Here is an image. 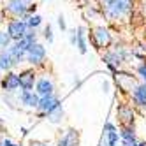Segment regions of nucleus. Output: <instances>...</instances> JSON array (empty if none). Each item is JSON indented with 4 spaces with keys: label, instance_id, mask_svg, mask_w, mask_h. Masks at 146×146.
Returning <instances> with one entry per match:
<instances>
[{
    "label": "nucleus",
    "instance_id": "nucleus-1",
    "mask_svg": "<svg viewBox=\"0 0 146 146\" xmlns=\"http://www.w3.org/2000/svg\"><path fill=\"white\" fill-rule=\"evenodd\" d=\"M9 35L13 39H18L21 40L25 35H27V25L23 21H19V19H14V21L9 23Z\"/></svg>",
    "mask_w": 146,
    "mask_h": 146
},
{
    "label": "nucleus",
    "instance_id": "nucleus-2",
    "mask_svg": "<svg viewBox=\"0 0 146 146\" xmlns=\"http://www.w3.org/2000/svg\"><path fill=\"white\" fill-rule=\"evenodd\" d=\"M44 55H46V51H44V48L40 46V44H32L28 48V62H32V64H39V62H42V58H44Z\"/></svg>",
    "mask_w": 146,
    "mask_h": 146
},
{
    "label": "nucleus",
    "instance_id": "nucleus-3",
    "mask_svg": "<svg viewBox=\"0 0 146 146\" xmlns=\"http://www.w3.org/2000/svg\"><path fill=\"white\" fill-rule=\"evenodd\" d=\"M93 40H95V46L97 48H106L109 42H111V35L106 28H97L95 34H93Z\"/></svg>",
    "mask_w": 146,
    "mask_h": 146
},
{
    "label": "nucleus",
    "instance_id": "nucleus-4",
    "mask_svg": "<svg viewBox=\"0 0 146 146\" xmlns=\"http://www.w3.org/2000/svg\"><path fill=\"white\" fill-rule=\"evenodd\" d=\"M118 116L121 120V123L125 125V127H129V125H132L134 121V113L129 106H120L118 108Z\"/></svg>",
    "mask_w": 146,
    "mask_h": 146
},
{
    "label": "nucleus",
    "instance_id": "nucleus-5",
    "mask_svg": "<svg viewBox=\"0 0 146 146\" xmlns=\"http://www.w3.org/2000/svg\"><path fill=\"white\" fill-rule=\"evenodd\" d=\"M60 104H58V100L53 97V95H46L42 100H39V108L42 109L44 113H51L55 108H58Z\"/></svg>",
    "mask_w": 146,
    "mask_h": 146
},
{
    "label": "nucleus",
    "instance_id": "nucleus-6",
    "mask_svg": "<svg viewBox=\"0 0 146 146\" xmlns=\"http://www.w3.org/2000/svg\"><path fill=\"white\" fill-rule=\"evenodd\" d=\"M104 9H106V13H108L111 18H118V16L123 13L116 0H104Z\"/></svg>",
    "mask_w": 146,
    "mask_h": 146
},
{
    "label": "nucleus",
    "instance_id": "nucleus-7",
    "mask_svg": "<svg viewBox=\"0 0 146 146\" xmlns=\"http://www.w3.org/2000/svg\"><path fill=\"white\" fill-rule=\"evenodd\" d=\"M116 83H118V86L121 90H125V92L132 90V86H134V79L129 74H116Z\"/></svg>",
    "mask_w": 146,
    "mask_h": 146
},
{
    "label": "nucleus",
    "instance_id": "nucleus-8",
    "mask_svg": "<svg viewBox=\"0 0 146 146\" xmlns=\"http://www.w3.org/2000/svg\"><path fill=\"white\" fill-rule=\"evenodd\" d=\"M28 7V0H11L9 2V11H13L16 14H23Z\"/></svg>",
    "mask_w": 146,
    "mask_h": 146
},
{
    "label": "nucleus",
    "instance_id": "nucleus-9",
    "mask_svg": "<svg viewBox=\"0 0 146 146\" xmlns=\"http://www.w3.org/2000/svg\"><path fill=\"white\" fill-rule=\"evenodd\" d=\"M2 85H4V90L13 92L14 88L19 86V76H16V74H9V76H5V79H4Z\"/></svg>",
    "mask_w": 146,
    "mask_h": 146
},
{
    "label": "nucleus",
    "instance_id": "nucleus-10",
    "mask_svg": "<svg viewBox=\"0 0 146 146\" xmlns=\"http://www.w3.org/2000/svg\"><path fill=\"white\" fill-rule=\"evenodd\" d=\"M19 85L25 90H30L34 86V72L32 70H25L21 76H19Z\"/></svg>",
    "mask_w": 146,
    "mask_h": 146
},
{
    "label": "nucleus",
    "instance_id": "nucleus-11",
    "mask_svg": "<svg viewBox=\"0 0 146 146\" xmlns=\"http://www.w3.org/2000/svg\"><path fill=\"white\" fill-rule=\"evenodd\" d=\"M21 100H23V104H27V106H30V108H35V106H39V99H37V95H34V93H30L28 90H25V92H23Z\"/></svg>",
    "mask_w": 146,
    "mask_h": 146
},
{
    "label": "nucleus",
    "instance_id": "nucleus-12",
    "mask_svg": "<svg viewBox=\"0 0 146 146\" xmlns=\"http://www.w3.org/2000/svg\"><path fill=\"white\" fill-rule=\"evenodd\" d=\"M37 90H39V93L40 95H51V92H53V85L48 81V79H40L39 81V85H37Z\"/></svg>",
    "mask_w": 146,
    "mask_h": 146
},
{
    "label": "nucleus",
    "instance_id": "nucleus-13",
    "mask_svg": "<svg viewBox=\"0 0 146 146\" xmlns=\"http://www.w3.org/2000/svg\"><path fill=\"white\" fill-rule=\"evenodd\" d=\"M76 143H78V134L74 130H69V134L60 141L58 146H76Z\"/></svg>",
    "mask_w": 146,
    "mask_h": 146
},
{
    "label": "nucleus",
    "instance_id": "nucleus-14",
    "mask_svg": "<svg viewBox=\"0 0 146 146\" xmlns=\"http://www.w3.org/2000/svg\"><path fill=\"white\" fill-rule=\"evenodd\" d=\"M108 132H106V137H108V146H116L118 143V132L113 129V125H108Z\"/></svg>",
    "mask_w": 146,
    "mask_h": 146
},
{
    "label": "nucleus",
    "instance_id": "nucleus-15",
    "mask_svg": "<svg viewBox=\"0 0 146 146\" xmlns=\"http://www.w3.org/2000/svg\"><path fill=\"white\" fill-rule=\"evenodd\" d=\"M134 99L137 104H141V106H144L146 104V86H137L134 90Z\"/></svg>",
    "mask_w": 146,
    "mask_h": 146
},
{
    "label": "nucleus",
    "instance_id": "nucleus-16",
    "mask_svg": "<svg viewBox=\"0 0 146 146\" xmlns=\"http://www.w3.org/2000/svg\"><path fill=\"white\" fill-rule=\"evenodd\" d=\"M106 62H108V65L111 69H114V65H118L120 62H121V53H118V51H113V53L106 55Z\"/></svg>",
    "mask_w": 146,
    "mask_h": 146
},
{
    "label": "nucleus",
    "instance_id": "nucleus-17",
    "mask_svg": "<svg viewBox=\"0 0 146 146\" xmlns=\"http://www.w3.org/2000/svg\"><path fill=\"white\" fill-rule=\"evenodd\" d=\"M62 116H64V111H62V108H60V106H58V108H55L53 111L49 113V120L53 121V123L60 121V120H62Z\"/></svg>",
    "mask_w": 146,
    "mask_h": 146
},
{
    "label": "nucleus",
    "instance_id": "nucleus-18",
    "mask_svg": "<svg viewBox=\"0 0 146 146\" xmlns=\"http://www.w3.org/2000/svg\"><path fill=\"white\" fill-rule=\"evenodd\" d=\"M78 46L81 53H86V44H85V35H83V28L78 30Z\"/></svg>",
    "mask_w": 146,
    "mask_h": 146
},
{
    "label": "nucleus",
    "instance_id": "nucleus-19",
    "mask_svg": "<svg viewBox=\"0 0 146 146\" xmlns=\"http://www.w3.org/2000/svg\"><path fill=\"white\" fill-rule=\"evenodd\" d=\"M13 65V60H11V56H9L7 53H4L2 56H0V67L2 69H9Z\"/></svg>",
    "mask_w": 146,
    "mask_h": 146
},
{
    "label": "nucleus",
    "instance_id": "nucleus-20",
    "mask_svg": "<svg viewBox=\"0 0 146 146\" xmlns=\"http://www.w3.org/2000/svg\"><path fill=\"white\" fill-rule=\"evenodd\" d=\"M118 5L121 7V11L123 13H129L130 11V7H132V0H116Z\"/></svg>",
    "mask_w": 146,
    "mask_h": 146
},
{
    "label": "nucleus",
    "instance_id": "nucleus-21",
    "mask_svg": "<svg viewBox=\"0 0 146 146\" xmlns=\"http://www.w3.org/2000/svg\"><path fill=\"white\" fill-rule=\"evenodd\" d=\"M9 39H11V35H9V32H0V46H7L9 44Z\"/></svg>",
    "mask_w": 146,
    "mask_h": 146
},
{
    "label": "nucleus",
    "instance_id": "nucleus-22",
    "mask_svg": "<svg viewBox=\"0 0 146 146\" xmlns=\"http://www.w3.org/2000/svg\"><path fill=\"white\" fill-rule=\"evenodd\" d=\"M28 25H30V27L40 25V16H32V18H30V21H28Z\"/></svg>",
    "mask_w": 146,
    "mask_h": 146
},
{
    "label": "nucleus",
    "instance_id": "nucleus-23",
    "mask_svg": "<svg viewBox=\"0 0 146 146\" xmlns=\"http://www.w3.org/2000/svg\"><path fill=\"white\" fill-rule=\"evenodd\" d=\"M44 35H46V39L49 40V42L53 40V34H51V27H46V32H44Z\"/></svg>",
    "mask_w": 146,
    "mask_h": 146
},
{
    "label": "nucleus",
    "instance_id": "nucleus-24",
    "mask_svg": "<svg viewBox=\"0 0 146 146\" xmlns=\"http://www.w3.org/2000/svg\"><path fill=\"white\" fill-rule=\"evenodd\" d=\"M58 25H60V28H62V30H65V21H64V18H62V16L58 18Z\"/></svg>",
    "mask_w": 146,
    "mask_h": 146
},
{
    "label": "nucleus",
    "instance_id": "nucleus-25",
    "mask_svg": "<svg viewBox=\"0 0 146 146\" xmlns=\"http://www.w3.org/2000/svg\"><path fill=\"white\" fill-rule=\"evenodd\" d=\"M139 72H141V76L146 79V65H141V67H139Z\"/></svg>",
    "mask_w": 146,
    "mask_h": 146
},
{
    "label": "nucleus",
    "instance_id": "nucleus-26",
    "mask_svg": "<svg viewBox=\"0 0 146 146\" xmlns=\"http://www.w3.org/2000/svg\"><path fill=\"white\" fill-rule=\"evenodd\" d=\"M4 146H16V144H14V143H11V141H5V143H4Z\"/></svg>",
    "mask_w": 146,
    "mask_h": 146
},
{
    "label": "nucleus",
    "instance_id": "nucleus-27",
    "mask_svg": "<svg viewBox=\"0 0 146 146\" xmlns=\"http://www.w3.org/2000/svg\"><path fill=\"white\" fill-rule=\"evenodd\" d=\"M34 146H48V144H34Z\"/></svg>",
    "mask_w": 146,
    "mask_h": 146
},
{
    "label": "nucleus",
    "instance_id": "nucleus-28",
    "mask_svg": "<svg viewBox=\"0 0 146 146\" xmlns=\"http://www.w3.org/2000/svg\"><path fill=\"white\" fill-rule=\"evenodd\" d=\"M137 146H146V143H141V144H137Z\"/></svg>",
    "mask_w": 146,
    "mask_h": 146
},
{
    "label": "nucleus",
    "instance_id": "nucleus-29",
    "mask_svg": "<svg viewBox=\"0 0 146 146\" xmlns=\"http://www.w3.org/2000/svg\"><path fill=\"white\" fill-rule=\"evenodd\" d=\"M0 130H2V121H0Z\"/></svg>",
    "mask_w": 146,
    "mask_h": 146
},
{
    "label": "nucleus",
    "instance_id": "nucleus-30",
    "mask_svg": "<svg viewBox=\"0 0 146 146\" xmlns=\"http://www.w3.org/2000/svg\"><path fill=\"white\" fill-rule=\"evenodd\" d=\"M0 146H2V144H0Z\"/></svg>",
    "mask_w": 146,
    "mask_h": 146
}]
</instances>
